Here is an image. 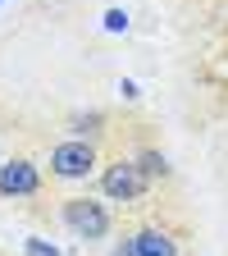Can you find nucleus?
Instances as JSON below:
<instances>
[{"mask_svg":"<svg viewBox=\"0 0 228 256\" xmlns=\"http://www.w3.org/2000/svg\"><path fill=\"white\" fill-rule=\"evenodd\" d=\"M64 224L78 234V238H105L110 234V210L101 202H91V197H73V202H64Z\"/></svg>","mask_w":228,"mask_h":256,"instance_id":"obj_1","label":"nucleus"},{"mask_svg":"<svg viewBox=\"0 0 228 256\" xmlns=\"http://www.w3.org/2000/svg\"><path fill=\"white\" fill-rule=\"evenodd\" d=\"M101 192H105L110 202H137L142 192H146V170H142V165H133V160H119V165H110V170H105Z\"/></svg>","mask_w":228,"mask_h":256,"instance_id":"obj_2","label":"nucleus"},{"mask_svg":"<svg viewBox=\"0 0 228 256\" xmlns=\"http://www.w3.org/2000/svg\"><path fill=\"white\" fill-rule=\"evenodd\" d=\"M91 165H96L91 142H59V146L50 151V170H55L59 178H87Z\"/></svg>","mask_w":228,"mask_h":256,"instance_id":"obj_3","label":"nucleus"},{"mask_svg":"<svg viewBox=\"0 0 228 256\" xmlns=\"http://www.w3.org/2000/svg\"><path fill=\"white\" fill-rule=\"evenodd\" d=\"M0 192H5V197H32V192H37V170H32L27 160L0 165Z\"/></svg>","mask_w":228,"mask_h":256,"instance_id":"obj_4","label":"nucleus"},{"mask_svg":"<svg viewBox=\"0 0 228 256\" xmlns=\"http://www.w3.org/2000/svg\"><path fill=\"white\" fill-rule=\"evenodd\" d=\"M133 247H137V256H178V242L165 229H142V234H133Z\"/></svg>","mask_w":228,"mask_h":256,"instance_id":"obj_5","label":"nucleus"},{"mask_svg":"<svg viewBox=\"0 0 228 256\" xmlns=\"http://www.w3.org/2000/svg\"><path fill=\"white\" fill-rule=\"evenodd\" d=\"M105 28L110 32H128V14L123 10H105Z\"/></svg>","mask_w":228,"mask_h":256,"instance_id":"obj_6","label":"nucleus"},{"mask_svg":"<svg viewBox=\"0 0 228 256\" xmlns=\"http://www.w3.org/2000/svg\"><path fill=\"white\" fill-rule=\"evenodd\" d=\"M142 170H146V174H165L169 165H165V160H160L155 151H146V156H142Z\"/></svg>","mask_w":228,"mask_h":256,"instance_id":"obj_7","label":"nucleus"},{"mask_svg":"<svg viewBox=\"0 0 228 256\" xmlns=\"http://www.w3.org/2000/svg\"><path fill=\"white\" fill-rule=\"evenodd\" d=\"M23 252H27V256H59V252H55V247H46L41 238H27V247H23Z\"/></svg>","mask_w":228,"mask_h":256,"instance_id":"obj_8","label":"nucleus"},{"mask_svg":"<svg viewBox=\"0 0 228 256\" xmlns=\"http://www.w3.org/2000/svg\"><path fill=\"white\" fill-rule=\"evenodd\" d=\"M119 92H123V96H128V101H137V96H142V92H137V82H133V78H123V82H119Z\"/></svg>","mask_w":228,"mask_h":256,"instance_id":"obj_9","label":"nucleus"},{"mask_svg":"<svg viewBox=\"0 0 228 256\" xmlns=\"http://www.w3.org/2000/svg\"><path fill=\"white\" fill-rule=\"evenodd\" d=\"M110 256H137V247H133V238H128V242H119V247H114Z\"/></svg>","mask_w":228,"mask_h":256,"instance_id":"obj_10","label":"nucleus"},{"mask_svg":"<svg viewBox=\"0 0 228 256\" xmlns=\"http://www.w3.org/2000/svg\"><path fill=\"white\" fill-rule=\"evenodd\" d=\"M0 5H5V0H0Z\"/></svg>","mask_w":228,"mask_h":256,"instance_id":"obj_11","label":"nucleus"}]
</instances>
